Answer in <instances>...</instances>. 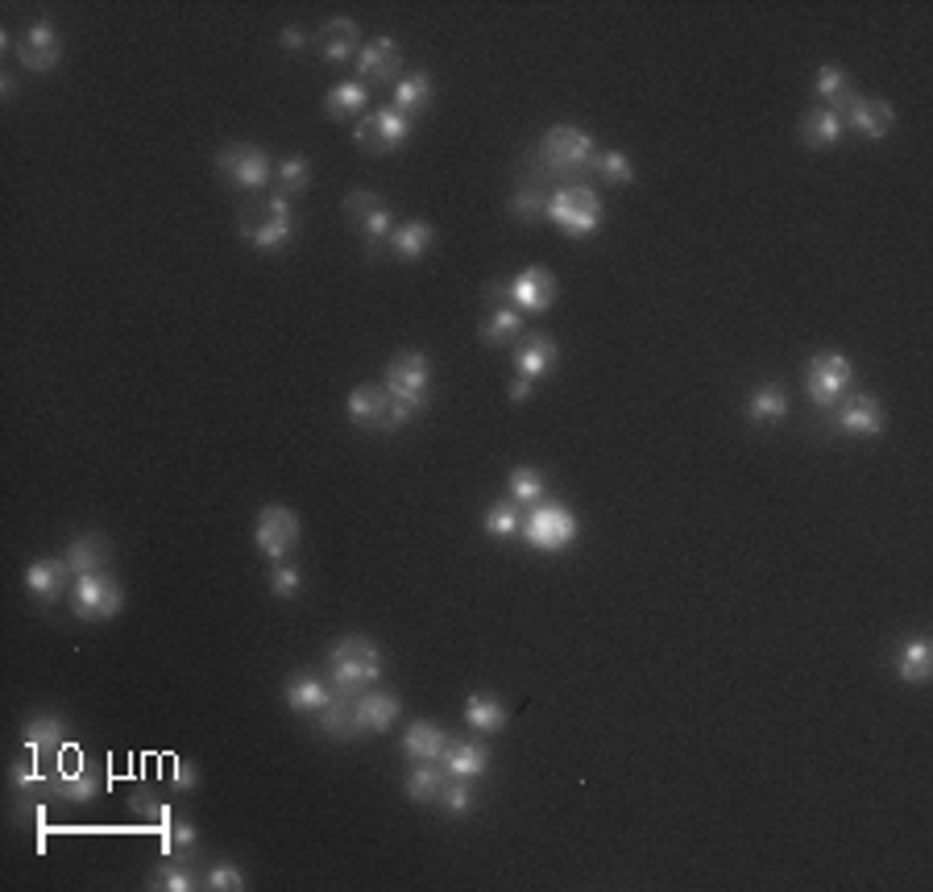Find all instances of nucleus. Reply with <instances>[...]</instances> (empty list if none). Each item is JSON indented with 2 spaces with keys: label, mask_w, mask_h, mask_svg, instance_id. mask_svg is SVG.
<instances>
[{
  "label": "nucleus",
  "mask_w": 933,
  "mask_h": 892,
  "mask_svg": "<svg viewBox=\"0 0 933 892\" xmlns=\"http://www.w3.org/2000/svg\"><path fill=\"white\" fill-rule=\"evenodd\" d=\"M441 768L448 776H457V781H477V776H486V768H490V747L477 743V739L448 735V747H444V755H441Z\"/></svg>",
  "instance_id": "20"
},
{
  "label": "nucleus",
  "mask_w": 933,
  "mask_h": 892,
  "mask_svg": "<svg viewBox=\"0 0 933 892\" xmlns=\"http://www.w3.org/2000/svg\"><path fill=\"white\" fill-rule=\"evenodd\" d=\"M51 789L59 793L63 801H75V806H84V801H92V797H96V793L104 789V776L96 773V768L79 764V768L63 773L59 781H51Z\"/></svg>",
  "instance_id": "39"
},
{
  "label": "nucleus",
  "mask_w": 933,
  "mask_h": 892,
  "mask_svg": "<svg viewBox=\"0 0 933 892\" xmlns=\"http://www.w3.org/2000/svg\"><path fill=\"white\" fill-rule=\"evenodd\" d=\"M432 241H436V229L427 221H403L391 233V249L399 262H420L432 249Z\"/></svg>",
  "instance_id": "31"
},
{
  "label": "nucleus",
  "mask_w": 933,
  "mask_h": 892,
  "mask_svg": "<svg viewBox=\"0 0 933 892\" xmlns=\"http://www.w3.org/2000/svg\"><path fill=\"white\" fill-rule=\"evenodd\" d=\"M465 722L474 726V731H481V735H498V731H507V705L498 702V698H490V693H469L465 698Z\"/></svg>",
  "instance_id": "32"
},
{
  "label": "nucleus",
  "mask_w": 933,
  "mask_h": 892,
  "mask_svg": "<svg viewBox=\"0 0 933 892\" xmlns=\"http://www.w3.org/2000/svg\"><path fill=\"white\" fill-rule=\"evenodd\" d=\"M432 92H436L432 75H427V71H411V75H403V79L394 84V108H399L403 117H420L427 104H432Z\"/></svg>",
  "instance_id": "35"
},
{
  "label": "nucleus",
  "mask_w": 933,
  "mask_h": 892,
  "mask_svg": "<svg viewBox=\"0 0 933 892\" xmlns=\"http://www.w3.org/2000/svg\"><path fill=\"white\" fill-rule=\"evenodd\" d=\"M274 183H278V195H304L307 188H311V162H307V158H283V162H278V167H274Z\"/></svg>",
  "instance_id": "42"
},
{
  "label": "nucleus",
  "mask_w": 933,
  "mask_h": 892,
  "mask_svg": "<svg viewBox=\"0 0 933 892\" xmlns=\"http://www.w3.org/2000/svg\"><path fill=\"white\" fill-rule=\"evenodd\" d=\"M63 561L71 565V573H75V577H87V573H104V565L113 561V544H108V535H100V532H84V535H75V540L67 544Z\"/></svg>",
  "instance_id": "23"
},
{
  "label": "nucleus",
  "mask_w": 933,
  "mask_h": 892,
  "mask_svg": "<svg viewBox=\"0 0 933 892\" xmlns=\"http://www.w3.org/2000/svg\"><path fill=\"white\" fill-rule=\"evenodd\" d=\"M162 851L170 859H191L200 851V830L191 822H170V830H162Z\"/></svg>",
  "instance_id": "47"
},
{
  "label": "nucleus",
  "mask_w": 933,
  "mask_h": 892,
  "mask_svg": "<svg viewBox=\"0 0 933 892\" xmlns=\"http://www.w3.org/2000/svg\"><path fill=\"white\" fill-rule=\"evenodd\" d=\"M344 212L353 216V224L361 229V237H365V249H370V258L391 241L394 233V212L373 191H353L349 200H344Z\"/></svg>",
  "instance_id": "12"
},
{
  "label": "nucleus",
  "mask_w": 933,
  "mask_h": 892,
  "mask_svg": "<svg viewBox=\"0 0 933 892\" xmlns=\"http://www.w3.org/2000/svg\"><path fill=\"white\" fill-rule=\"evenodd\" d=\"M444 747H448V731H441L436 722H411L407 735H403V755L407 760H415V764H424V760H436L441 764Z\"/></svg>",
  "instance_id": "29"
},
{
  "label": "nucleus",
  "mask_w": 933,
  "mask_h": 892,
  "mask_svg": "<svg viewBox=\"0 0 933 892\" xmlns=\"http://www.w3.org/2000/svg\"><path fill=\"white\" fill-rule=\"evenodd\" d=\"M216 171L229 183H237L241 191H262L271 183V155L257 146H245V141H233V146L216 150Z\"/></svg>",
  "instance_id": "9"
},
{
  "label": "nucleus",
  "mask_w": 933,
  "mask_h": 892,
  "mask_svg": "<svg viewBox=\"0 0 933 892\" xmlns=\"http://www.w3.org/2000/svg\"><path fill=\"white\" fill-rule=\"evenodd\" d=\"M316 722H320L324 735L337 739V743H349V739L361 735V731H357L353 698H344V693H332V702H328L320 714H316Z\"/></svg>",
  "instance_id": "34"
},
{
  "label": "nucleus",
  "mask_w": 933,
  "mask_h": 892,
  "mask_svg": "<svg viewBox=\"0 0 933 892\" xmlns=\"http://www.w3.org/2000/svg\"><path fill=\"white\" fill-rule=\"evenodd\" d=\"M344 412H349V424H353V428L386 432L391 391H386L382 382H361V386H353V391H349V403H344Z\"/></svg>",
  "instance_id": "16"
},
{
  "label": "nucleus",
  "mask_w": 933,
  "mask_h": 892,
  "mask_svg": "<svg viewBox=\"0 0 933 892\" xmlns=\"http://www.w3.org/2000/svg\"><path fill=\"white\" fill-rule=\"evenodd\" d=\"M21 743H25V752L34 760L38 755H59L67 747V722L59 714H34L25 722V731H21Z\"/></svg>",
  "instance_id": "24"
},
{
  "label": "nucleus",
  "mask_w": 933,
  "mask_h": 892,
  "mask_svg": "<svg viewBox=\"0 0 933 892\" xmlns=\"http://www.w3.org/2000/svg\"><path fill=\"white\" fill-rule=\"evenodd\" d=\"M382 652L370 635H344L328 648V686L332 693H344V698H357L382 681Z\"/></svg>",
  "instance_id": "2"
},
{
  "label": "nucleus",
  "mask_w": 933,
  "mask_h": 892,
  "mask_svg": "<svg viewBox=\"0 0 933 892\" xmlns=\"http://www.w3.org/2000/svg\"><path fill=\"white\" fill-rule=\"evenodd\" d=\"M365 104H370V87L361 79H349V84H337L324 96V113L332 120H353L365 113Z\"/></svg>",
  "instance_id": "38"
},
{
  "label": "nucleus",
  "mask_w": 933,
  "mask_h": 892,
  "mask_svg": "<svg viewBox=\"0 0 933 892\" xmlns=\"http://www.w3.org/2000/svg\"><path fill=\"white\" fill-rule=\"evenodd\" d=\"M850 382H855V365L842 353H817L805 370V391L817 407H834L850 391Z\"/></svg>",
  "instance_id": "10"
},
{
  "label": "nucleus",
  "mask_w": 933,
  "mask_h": 892,
  "mask_svg": "<svg viewBox=\"0 0 933 892\" xmlns=\"http://www.w3.org/2000/svg\"><path fill=\"white\" fill-rule=\"evenodd\" d=\"M842 117L838 113H830V108H809L805 117H801V141L809 146V150H830V146H838L842 141Z\"/></svg>",
  "instance_id": "30"
},
{
  "label": "nucleus",
  "mask_w": 933,
  "mask_h": 892,
  "mask_svg": "<svg viewBox=\"0 0 933 892\" xmlns=\"http://www.w3.org/2000/svg\"><path fill=\"white\" fill-rule=\"evenodd\" d=\"M320 54L324 63H349L361 54V25L353 18H332L320 30Z\"/></svg>",
  "instance_id": "26"
},
{
  "label": "nucleus",
  "mask_w": 933,
  "mask_h": 892,
  "mask_svg": "<svg viewBox=\"0 0 933 892\" xmlns=\"http://www.w3.org/2000/svg\"><path fill=\"white\" fill-rule=\"evenodd\" d=\"M510 216L523 224L548 221V195H543L540 183H527V188H519L510 195Z\"/></svg>",
  "instance_id": "44"
},
{
  "label": "nucleus",
  "mask_w": 933,
  "mask_h": 892,
  "mask_svg": "<svg viewBox=\"0 0 933 892\" xmlns=\"http://www.w3.org/2000/svg\"><path fill=\"white\" fill-rule=\"evenodd\" d=\"M146 889L150 892H191V889H204V875H195L187 868V859H170L158 863L150 875H146Z\"/></svg>",
  "instance_id": "36"
},
{
  "label": "nucleus",
  "mask_w": 933,
  "mask_h": 892,
  "mask_svg": "<svg viewBox=\"0 0 933 892\" xmlns=\"http://www.w3.org/2000/svg\"><path fill=\"white\" fill-rule=\"evenodd\" d=\"M200 785V773L187 764V760H170V789L174 793H191Z\"/></svg>",
  "instance_id": "52"
},
{
  "label": "nucleus",
  "mask_w": 933,
  "mask_h": 892,
  "mask_svg": "<svg viewBox=\"0 0 933 892\" xmlns=\"http://www.w3.org/2000/svg\"><path fill=\"white\" fill-rule=\"evenodd\" d=\"M0 96H4V100H13V75H4V79H0Z\"/></svg>",
  "instance_id": "55"
},
{
  "label": "nucleus",
  "mask_w": 933,
  "mask_h": 892,
  "mask_svg": "<svg viewBox=\"0 0 933 892\" xmlns=\"http://www.w3.org/2000/svg\"><path fill=\"white\" fill-rule=\"evenodd\" d=\"M245 884H250L245 872H241L237 863H224V859L221 863H212L204 872V889H212V892H241Z\"/></svg>",
  "instance_id": "50"
},
{
  "label": "nucleus",
  "mask_w": 933,
  "mask_h": 892,
  "mask_svg": "<svg viewBox=\"0 0 933 892\" xmlns=\"http://www.w3.org/2000/svg\"><path fill=\"white\" fill-rule=\"evenodd\" d=\"M125 606V590L113 573H87L75 582V594H71V610L84 618V623H108V618L120 615Z\"/></svg>",
  "instance_id": "8"
},
{
  "label": "nucleus",
  "mask_w": 933,
  "mask_h": 892,
  "mask_svg": "<svg viewBox=\"0 0 933 892\" xmlns=\"http://www.w3.org/2000/svg\"><path fill=\"white\" fill-rule=\"evenodd\" d=\"M382 386H386L391 395L427 399V391H432V361H427V353H420V349H403L399 358H391Z\"/></svg>",
  "instance_id": "13"
},
{
  "label": "nucleus",
  "mask_w": 933,
  "mask_h": 892,
  "mask_svg": "<svg viewBox=\"0 0 933 892\" xmlns=\"http://www.w3.org/2000/svg\"><path fill=\"white\" fill-rule=\"evenodd\" d=\"M444 781H448V773H444L441 764H436V760H424V764H415L407 773L403 789H407V797L415 806H432V801H441Z\"/></svg>",
  "instance_id": "37"
},
{
  "label": "nucleus",
  "mask_w": 933,
  "mask_h": 892,
  "mask_svg": "<svg viewBox=\"0 0 933 892\" xmlns=\"http://www.w3.org/2000/svg\"><path fill=\"white\" fill-rule=\"evenodd\" d=\"M71 565L59 556H42V561H34V565L25 569V590H30V598H38V602H59L63 594H67V585H71Z\"/></svg>",
  "instance_id": "21"
},
{
  "label": "nucleus",
  "mask_w": 933,
  "mask_h": 892,
  "mask_svg": "<svg viewBox=\"0 0 933 892\" xmlns=\"http://www.w3.org/2000/svg\"><path fill=\"white\" fill-rule=\"evenodd\" d=\"M441 806L448 809L453 818H469L474 806H477L474 781H457V776H448V781H444V789H441Z\"/></svg>",
  "instance_id": "48"
},
{
  "label": "nucleus",
  "mask_w": 933,
  "mask_h": 892,
  "mask_svg": "<svg viewBox=\"0 0 933 892\" xmlns=\"http://www.w3.org/2000/svg\"><path fill=\"white\" fill-rule=\"evenodd\" d=\"M594 171L602 174V183H614V188L635 183V167H630V158L623 150H597Z\"/></svg>",
  "instance_id": "46"
},
{
  "label": "nucleus",
  "mask_w": 933,
  "mask_h": 892,
  "mask_svg": "<svg viewBox=\"0 0 933 892\" xmlns=\"http://www.w3.org/2000/svg\"><path fill=\"white\" fill-rule=\"evenodd\" d=\"M507 490H510V498L519 502V507H536L543 498V474L536 469V465H515L510 469V478H507Z\"/></svg>",
  "instance_id": "43"
},
{
  "label": "nucleus",
  "mask_w": 933,
  "mask_h": 892,
  "mask_svg": "<svg viewBox=\"0 0 933 892\" xmlns=\"http://www.w3.org/2000/svg\"><path fill=\"white\" fill-rule=\"evenodd\" d=\"M597 146L585 129H573V125H552L548 134L536 146V179L540 183H556V188H577L581 174L594 171Z\"/></svg>",
  "instance_id": "1"
},
{
  "label": "nucleus",
  "mask_w": 933,
  "mask_h": 892,
  "mask_svg": "<svg viewBox=\"0 0 933 892\" xmlns=\"http://www.w3.org/2000/svg\"><path fill=\"white\" fill-rule=\"evenodd\" d=\"M299 535H304V523H299V516H295L290 507L271 502V507H262V511H257L254 544H257V552L271 561V565L274 561H287L290 552H295V544H299Z\"/></svg>",
  "instance_id": "7"
},
{
  "label": "nucleus",
  "mask_w": 933,
  "mask_h": 892,
  "mask_svg": "<svg viewBox=\"0 0 933 892\" xmlns=\"http://www.w3.org/2000/svg\"><path fill=\"white\" fill-rule=\"evenodd\" d=\"M241 237L254 241V249H262V254L287 249L290 237H295V216H290L287 195L271 191L266 200H257V208H250L245 221H241Z\"/></svg>",
  "instance_id": "5"
},
{
  "label": "nucleus",
  "mask_w": 933,
  "mask_h": 892,
  "mask_svg": "<svg viewBox=\"0 0 933 892\" xmlns=\"http://www.w3.org/2000/svg\"><path fill=\"white\" fill-rule=\"evenodd\" d=\"M888 415L876 395H842L834 403V428L847 436H880Z\"/></svg>",
  "instance_id": "14"
},
{
  "label": "nucleus",
  "mask_w": 933,
  "mask_h": 892,
  "mask_svg": "<svg viewBox=\"0 0 933 892\" xmlns=\"http://www.w3.org/2000/svg\"><path fill=\"white\" fill-rule=\"evenodd\" d=\"M490 299H510V308H519L523 316H540L556 304V275L548 266H527L510 283H494Z\"/></svg>",
  "instance_id": "6"
},
{
  "label": "nucleus",
  "mask_w": 933,
  "mask_h": 892,
  "mask_svg": "<svg viewBox=\"0 0 933 892\" xmlns=\"http://www.w3.org/2000/svg\"><path fill=\"white\" fill-rule=\"evenodd\" d=\"M602 200H597L594 188H585V183H577V188H556L552 195H548V221L556 224L564 237H594L597 229H602Z\"/></svg>",
  "instance_id": "4"
},
{
  "label": "nucleus",
  "mask_w": 933,
  "mask_h": 892,
  "mask_svg": "<svg viewBox=\"0 0 933 892\" xmlns=\"http://www.w3.org/2000/svg\"><path fill=\"white\" fill-rule=\"evenodd\" d=\"M21 59V67L34 71V75H46V71L59 67V59H63V42H59V30H54L51 21H38V25H30V34L18 42V51H13Z\"/></svg>",
  "instance_id": "17"
},
{
  "label": "nucleus",
  "mask_w": 933,
  "mask_h": 892,
  "mask_svg": "<svg viewBox=\"0 0 933 892\" xmlns=\"http://www.w3.org/2000/svg\"><path fill=\"white\" fill-rule=\"evenodd\" d=\"M481 528H486L494 540H510V535L523 532V507H519L515 498H498V502H490V507H486Z\"/></svg>",
  "instance_id": "40"
},
{
  "label": "nucleus",
  "mask_w": 933,
  "mask_h": 892,
  "mask_svg": "<svg viewBox=\"0 0 933 892\" xmlns=\"http://www.w3.org/2000/svg\"><path fill=\"white\" fill-rule=\"evenodd\" d=\"M353 714L361 735H382V731H391L394 722H399L403 702L394 693H386V689H365V693L353 698Z\"/></svg>",
  "instance_id": "18"
},
{
  "label": "nucleus",
  "mask_w": 933,
  "mask_h": 892,
  "mask_svg": "<svg viewBox=\"0 0 933 892\" xmlns=\"http://www.w3.org/2000/svg\"><path fill=\"white\" fill-rule=\"evenodd\" d=\"M531 391H536V382H527V378L515 374V382H510V391H507V395H510V403H523V399L531 395Z\"/></svg>",
  "instance_id": "54"
},
{
  "label": "nucleus",
  "mask_w": 933,
  "mask_h": 892,
  "mask_svg": "<svg viewBox=\"0 0 933 892\" xmlns=\"http://www.w3.org/2000/svg\"><path fill=\"white\" fill-rule=\"evenodd\" d=\"M746 420L755 428H776V424H784L788 420V395H784L781 386H760L755 395L746 399Z\"/></svg>",
  "instance_id": "33"
},
{
  "label": "nucleus",
  "mask_w": 933,
  "mask_h": 892,
  "mask_svg": "<svg viewBox=\"0 0 933 892\" xmlns=\"http://www.w3.org/2000/svg\"><path fill=\"white\" fill-rule=\"evenodd\" d=\"M283 693H287V705L295 714H320L324 705L332 702V686L320 681L316 672H290Z\"/></svg>",
  "instance_id": "25"
},
{
  "label": "nucleus",
  "mask_w": 933,
  "mask_h": 892,
  "mask_svg": "<svg viewBox=\"0 0 933 892\" xmlns=\"http://www.w3.org/2000/svg\"><path fill=\"white\" fill-rule=\"evenodd\" d=\"M519 332H523V311L519 308H494L490 316H486V325H481V344L498 349V344L515 341Z\"/></svg>",
  "instance_id": "41"
},
{
  "label": "nucleus",
  "mask_w": 933,
  "mask_h": 892,
  "mask_svg": "<svg viewBox=\"0 0 933 892\" xmlns=\"http://www.w3.org/2000/svg\"><path fill=\"white\" fill-rule=\"evenodd\" d=\"M129 806H134L137 818H141L146 826H153V830H170V822H174V818H170V809L162 806V801H153L146 789H137L134 797H129Z\"/></svg>",
  "instance_id": "49"
},
{
  "label": "nucleus",
  "mask_w": 933,
  "mask_h": 892,
  "mask_svg": "<svg viewBox=\"0 0 933 892\" xmlns=\"http://www.w3.org/2000/svg\"><path fill=\"white\" fill-rule=\"evenodd\" d=\"M307 46V34L304 30H283V51L287 54H299Z\"/></svg>",
  "instance_id": "53"
},
{
  "label": "nucleus",
  "mask_w": 933,
  "mask_h": 892,
  "mask_svg": "<svg viewBox=\"0 0 933 892\" xmlns=\"http://www.w3.org/2000/svg\"><path fill=\"white\" fill-rule=\"evenodd\" d=\"M897 672L900 681H909V686H925L933 672V644L930 635H913V639H904L897 652Z\"/></svg>",
  "instance_id": "28"
},
{
  "label": "nucleus",
  "mask_w": 933,
  "mask_h": 892,
  "mask_svg": "<svg viewBox=\"0 0 933 892\" xmlns=\"http://www.w3.org/2000/svg\"><path fill=\"white\" fill-rule=\"evenodd\" d=\"M814 92H817V100H821V108H830V113H838V117H847L850 104L859 100V92L850 87V75L842 67H821V71H817Z\"/></svg>",
  "instance_id": "27"
},
{
  "label": "nucleus",
  "mask_w": 933,
  "mask_h": 892,
  "mask_svg": "<svg viewBox=\"0 0 933 892\" xmlns=\"http://www.w3.org/2000/svg\"><path fill=\"white\" fill-rule=\"evenodd\" d=\"M892 125H897V108L888 100H863V96L850 104V113L842 117V129H850V134H859L867 141L888 138Z\"/></svg>",
  "instance_id": "19"
},
{
  "label": "nucleus",
  "mask_w": 933,
  "mask_h": 892,
  "mask_svg": "<svg viewBox=\"0 0 933 892\" xmlns=\"http://www.w3.org/2000/svg\"><path fill=\"white\" fill-rule=\"evenodd\" d=\"M9 785H13V793H42L46 785H51V781L38 773L34 764H25V760H21V764H13V768H9Z\"/></svg>",
  "instance_id": "51"
},
{
  "label": "nucleus",
  "mask_w": 933,
  "mask_h": 892,
  "mask_svg": "<svg viewBox=\"0 0 933 892\" xmlns=\"http://www.w3.org/2000/svg\"><path fill=\"white\" fill-rule=\"evenodd\" d=\"M407 138H411V117H403L399 108H378V113L357 120L353 129V141L361 150H370V155H391Z\"/></svg>",
  "instance_id": "11"
},
{
  "label": "nucleus",
  "mask_w": 933,
  "mask_h": 892,
  "mask_svg": "<svg viewBox=\"0 0 933 892\" xmlns=\"http://www.w3.org/2000/svg\"><path fill=\"white\" fill-rule=\"evenodd\" d=\"M266 585H271L274 598H283V602L299 598V594H304V569L290 565V561H274L271 573H266Z\"/></svg>",
  "instance_id": "45"
},
{
  "label": "nucleus",
  "mask_w": 933,
  "mask_h": 892,
  "mask_svg": "<svg viewBox=\"0 0 933 892\" xmlns=\"http://www.w3.org/2000/svg\"><path fill=\"white\" fill-rule=\"evenodd\" d=\"M560 361V349L552 337H543V332H536V337H527L519 349H515V374L527 378V382H543V378L556 370Z\"/></svg>",
  "instance_id": "22"
},
{
  "label": "nucleus",
  "mask_w": 933,
  "mask_h": 892,
  "mask_svg": "<svg viewBox=\"0 0 933 892\" xmlns=\"http://www.w3.org/2000/svg\"><path fill=\"white\" fill-rule=\"evenodd\" d=\"M357 75H361V84H399L403 79V51H399V42L394 38H373L370 46H361V54H357Z\"/></svg>",
  "instance_id": "15"
},
{
  "label": "nucleus",
  "mask_w": 933,
  "mask_h": 892,
  "mask_svg": "<svg viewBox=\"0 0 933 892\" xmlns=\"http://www.w3.org/2000/svg\"><path fill=\"white\" fill-rule=\"evenodd\" d=\"M577 532H581L577 516H573L564 502H556V498H540L536 507H527L523 511V540L536 552L573 549Z\"/></svg>",
  "instance_id": "3"
}]
</instances>
